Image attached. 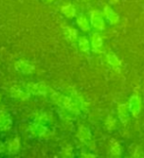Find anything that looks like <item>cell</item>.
<instances>
[{
	"instance_id": "6da1fadb",
	"label": "cell",
	"mask_w": 144,
	"mask_h": 158,
	"mask_svg": "<svg viewBox=\"0 0 144 158\" xmlns=\"http://www.w3.org/2000/svg\"><path fill=\"white\" fill-rule=\"evenodd\" d=\"M50 98L54 104H56L60 107L67 109V110L75 114H80L81 111L83 109L79 102H76V101L69 98L67 96L59 94L55 92V91H50Z\"/></svg>"
},
{
	"instance_id": "7a4b0ae2",
	"label": "cell",
	"mask_w": 144,
	"mask_h": 158,
	"mask_svg": "<svg viewBox=\"0 0 144 158\" xmlns=\"http://www.w3.org/2000/svg\"><path fill=\"white\" fill-rule=\"evenodd\" d=\"M89 21L90 25L93 28H95L98 31H103L106 27L105 17L103 14V11L100 10H91L89 12Z\"/></svg>"
},
{
	"instance_id": "3957f363",
	"label": "cell",
	"mask_w": 144,
	"mask_h": 158,
	"mask_svg": "<svg viewBox=\"0 0 144 158\" xmlns=\"http://www.w3.org/2000/svg\"><path fill=\"white\" fill-rule=\"evenodd\" d=\"M129 107L130 114L133 115L134 118H137L139 116V114L141 112V108H142V101L138 94H133L129 98Z\"/></svg>"
},
{
	"instance_id": "277c9868",
	"label": "cell",
	"mask_w": 144,
	"mask_h": 158,
	"mask_svg": "<svg viewBox=\"0 0 144 158\" xmlns=\"http://www.w3.org/2000/svg\"><path fill=\"white\" fill-rule=\"evenodd\" d=\"M27 91L28 93L34 95H47L50 92V88L45 83H28L27 86Z\"/></svg>"
},
{
	"instance_id": "5b68a950",
	"label": "cell",
	"mask_w": 144,
	"mask_h": 158,
	"mask_svg": "<svg viewBox=\"0 0 144 158\" xmlns=\"http://www.w3.org/2000/svg\"><path fill=\"white\" fill-rule=\"evenodd\" d=\"M91 48L94 53L96 54H103L104 53V42L103 37L99 32H94L90 38Z\"/></svg>"
},
{
	"instance_id": "8992f818",
	"label": "cell",
	"mask_w": 144,
	"mask_h": 158,
	"mask_svg": "<svg viewBox=\"0 0 144 158\" xmlns=\"http://www.w3.org/2000/svg\"><path fill=\"white\" fill-rule=\"evenodd\" d=\"M103 14H104V17H105V20L112 26L117 25V23L120 22V16L117 14V12L114 10L110 5H105L104 6Z\"/></svg>"
},
{
	"instance_id": "52a82bcc",
	"label": "cell",
	"mask_w": 144,
	"mask_h": 158,
	"mask_svg": "<svg viewBox=\"0 0 144 158\" xmlns=\"http://www.w3.org/2000/svg\"><path fill=\"white\" fill-rule=\"evenodd\" d=\"M106 60H107L108 64H109L114 70H116L117 72H121L122 62L115 53H113V52L107 53L106 54Z\"/></svg>"
},
{
	"instance_id": "ba28073f",
	"label": "cell",
	"mask_w": 144,
	"mask_h": 158,
	"mask_svg": "<svg viewBox=\"0 0 144 158\" xmlns=\"http://www.w3.org/2000/svg\"><path fill=\"white\" fill-rule=\"evenodd\" d=\"M117 113H118L120 120H121V122L123 124H127L129 119V114H130L129 104H120L117 107Z\"/></svg>"
},
{
	"instance_id": "9c48e42d",
	"label": "cell",
	"mask_w": 144,
	"mask_h": 158,
	"mask_svg": "<svg viewBox=\"0 0 144 158\" xmlns=\"http://www.w3.org/2000/svg\"><path fill=\"white\" fill-rule=\"evenodd\" d=\"M76 136L77 138L80 139V141L85 143L86 144H88L91 141V133L90 130H89L87 127L85 126H80L79 127V130H77L76 133Z\"/></svg>"
},
{
	"instance_id": "30bf717a",
	"label": "cell",
	"mask_w": 144,
	"mask_h": 158,
	"mask_svg": "<svg viewBox=\"0 0 144 158\" xmlns=\"http://www.w3.org/2000/svg\"><path fill=\"white\" fill-rule=\"evenodd\" d=\"M15 68L16 69L21 72V73H25V74H29L34 70L33 65H32L31 64H28L26 60H18V62L15 63Z\"/></svg>"
},
{
	"instance_id": "8fae6325",
	"label": "cell",
	"mask_w": 144,
	"mask_h": 158,
	"mask_svg": "<svg viewBox=\"0 0 144 158\" xmlns=\"http://www.w3.org/2000/svg\"><path fill=\"white\" fill-rule=\"evenodd\" d=\"M63 33H64V36L65 38L67 39L69 42H72V43H74V42L76 41L77 39V31L76 29L72 27H69V26H66L63 27Z\"/></svg>"
},
{
	"instance_id": "7c38bea8",
	"label": "cell",
	"mask_w": 144,
	"mask_h": 158,
	"mask_svg": "<svg viewBox=\"0 0 144 158\" xmlns=\"http://www.w3.org/2000/svg\"><path fill=\"white\" fill-rule=\"evenodd\" d=\"M76 25L82 30V31H89L90 30V21H88L87 18L85 15H79L76 17Z\"/></svg>"
},
{
	"instance_id": "4fadbf2b",
	"label": "cell",
	"mask_w": 144,
	"mask_h": 158,
	"mask_svg": "<svg viewBox=\"0 0 144 158\" xmlns=\"http://www.w3.org/2000/svg\"><path fill=\"white\" fill-rule=\"evenodd\" d=\"M12 124V121L9 117L8 113L1 110L0 111V131H5L8 130Z\"/></svg>"
},
{
	"instance_id": "5bb4252c",
	"label": "cell",
	"mask_w": 144,
	"mask_h": 158,
	"mask_svg": "<svg viewBox=\"0 0 144 158\" xmlns=\"http://www.w3.org/2000/svg\"><path fill=\"white\" fill-rule=\"evenodd\" d=\"M109 153L112 156H121L123 153V149L120 143H118L116 139H112L109 144Z\"/></svg>"
},
{
	"instance_id": "9a60e30c",
	"label": "cell",
	"mask_w": 144,
	"mask_h": 158,
	"mask_svg": "<svg viewBox=\"0 0 144 158\" xmlns=\"http://www.w3.org/2000/svg\"><path fill=\"white\" fill-rule=\"evenodd\" d=\"M61 12L65 17L69 18V19H72V18L76 17V10L75 8V6L71 3L64 4L61 8Z\"/></svg>"
},
{
	"instance_id": "2e32d148",
	"label": "cell",
	"mask_w": 144,
	"mask_h": 158,
	"mask_svg": "<svg viewBox=\"0 0 144 158\" xmlns=\"http://www.w3.org/2000/svg\"><path fill=\"white\" fill-rule=\"evenodd\" d=\"M10 94L12 97H14L16 99H20L23 101L28 100V98L29 97V93L28 92H24V91L18 87H12L10 89Z\"/></svg>"
},
{
	"instance_id": "e0dca14e",
	"label": "cell",
	"mask_w": 144,
	"mask_h": 158,
	"mask_svg": "<svg viewBox=\"0 0 144 158\" xmlns=\"http://www.w3.org/2000/svg\"><path fill=\"white\" fill-rule=\"evenodd\" d=\"M77 43H79V48L81 49V51L87 53V52H89V50H90L91 44L85 36H81V37L77 39Z\"/></svg>"
},
{
	"instance_id": "ac0fdd59",
	"label": "cell",
	"mask_w": 144,
	"mask_h": 158,
	"mask_svg": "<svg viewBox=\"0 0 144 158\" xmlns=\"http://www.w3.org/2000/svg\"><path fill=\"white\" fill-rule=\"evenodd\" d=\"M105 127L108 131H113L116 129L117 127V120L111 115H108L105 120Z\"/></svg>"
},
{
	"instance_id": "d6986e66",
	"label": "cell",
	"mask_w": 144,
	"mask_h": 158,
	"mask_svg": "<svg viewBox=\"0 0 144 158\" xmlns=\"http://www.w3.org/2000/svg\"><path fill=\"white\" fill-rule=\"evenodd\" d=\"M34 131L37 132V134L38 136H45L48 133V130L46 127H44L42 125V123H38L34 125Z\"/></svg>"
},
{
	"instance_id": "ffe728a7",
	"label": "cell",
	"mask_w": 144,
	"mask_h": 158,
	"mask_svg": "<svg viewBox=\"0 0 144 158\" xmlns=\"http://www.w3.org/2000/svg\"><path fill=\"white\" fill-rule=\"evenodd\" d=\"M19 147H20L19 139H15L9 144V151H10L11 153H17V151L19 150Z\"/></svg>"
},
{
	"instance_id": "44dd1931",
	"label": "cell",
	"mask_w": 144,
	"mask_h": 158,
	"mask_svg": "<svg viewBox=\"0 0 144 158\" xmlns=\"http://www.w3.org/2000/svg\"><path fill=\"white\" fill-rule=\"evenodd\" d=\"M133 156L134 157H142L143 156V151L140 147H136L133 151Z\"/></svg>"
},
{
	"instance_id": "7402d4cb",
	"label": "cell",
	"mask_w": 144,
	"mask_h": 158,
	"mask_svg": "<svg viewBox=\"0 0 144 158\" xmlns=\"http://www.w3.org/2000/svg\"><path fill=\"white\" fill-rule=\"evenodd\" d=\"M119 2H120V0H109V4L111 5H115Z\"/></svg>"
},
{
	"instance_id": "603a6c76",
	"label": "cell",
	"mask_w": 144,
	"mask_h": 158,
	"mask_svg": "<svg viewBox=\"0 0 144 158\" xmlns=\"http://www.w3.org/2000/svg\"><path fill=\"white\" fill-rule=\"evenodd\" d=\"M47 2H52V1H54V0H46Z\"/></svg>"
},
{
	"instance_id": "cb8c5ba5",
	"label": "cell",
	"mask_w": 144,
	"mask_h": 158,
	"mask_svg": "<svg viewBox=\"0 0 144 158\" xmlns=\"http://www.w3.org/2000/svg\"><path fill=\"white\" fill-rule=\"evenodd\" d=\"M0 99H1V97H0Z\"/></svg>"
}]
</instances>
